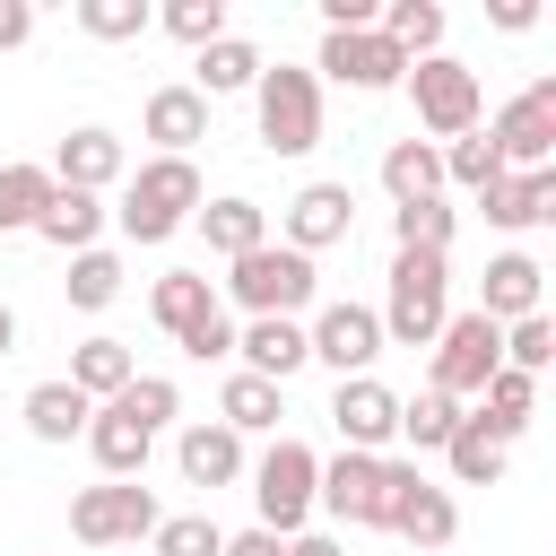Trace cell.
Listing matches in <instances>:
<instances>
[{
	"instance_id": "obj_1",
	"label": "cell",
	"mask_w": 556,
	"mask_h": 556,
	"mask_svg": "<svg viewBox=\"0 0 556 556\" xmlns=\"http://www.w3.org/2000/svg\"><path fill=\"white\" fill-rule=\"evenodd\" d=\"M113 191H122V200H113L104 217H113L130 243H174V235L200 217V200H208L191 156H148V165H130Z\"/></svg>"
},
{
	"instance_id": "obj_45",
	"label": "cell",
	"mask_w": 556,
	"mask_h": 556,
	"mask_svg": "<svg viewBox=\"0 0 556 556\" xmlns=\"http://www.w3.org/2000/svg\"><path fill=\"white\" fill-rule=\"evenodd\" d=\"M226 556H287V539L252 521V530H226Z\"/></svg>"
},
{
	"instance_id": "obj_6",
	"label": "cell",
	"mask_w": 556,
	"mask_h": 556,
	"mask_svg": "<svg viewBox=\"0 0 556 556\" xmlns=\"http://www.w3.org/2000/svg\"><path fill=\"white\" fill-rule=\"evenodd\" d=\"M408 104H417V130L443 148V139H460V130H478L486 122V87H478V70L469 61H452V52H434V61H408Z\"/></svg>"
},
{
	"instance_id": "obj_34",
	"label": "cell",
	"mask_w": 556,
	"mask_h": 556,
	"mask_svg": "<svg viewBox=\"0 0 556 556\" xmlns=\"http://www.w3.org/2000/svg\"><path fill=\"white\" fill-rule=\"evenodd\" d=\"M61 295H70L78 313H104V304L122 295V252H113V243H96V252H70V278H61Z\"/></svg>"
},
{
	"instance_id": "obj_27",
	"label": "cell",
	"mask_w": 556,
	"mask_h": 556,
	"mask_svg": "<svg viewBox=\"0 0 556 556\" xmlns=\"http://www.w3.org/2000/svg\"><path fill=\"white\" fill-rule=\"evenodd\" d=\"M382 191H391V208L443 200V148H434V139H391V148H382Z\"/></svg>"
},
{
	"instance_id": "obj_7",
	"label": "cell",
	"mask_w": 556,
	"mask_h": 556,
	"mask_svg": "<svg viewBox=\"0 0 556 556\" xmlns=\"http://www.w3.org/2000/svg\"><path fill=\"white\" fill-rule=\"evenodd\" d=\"M243 478H252L261 530L295 539V530L313 521V478H321V452H313V443H295V434H269V452H261V460H252Z\"/></svg>"
},
{
	"instance_id": "obj_16",
	"label": "cell",
	"mask_w": 556,
	"mask_h": 556,
	"mask_svg": "<svg viewBox=\"0 0 556 556\" xmlns=\"http://www.w3.org/2000/svg\"><path fill=\"white\" fill-rule=\"evenodd\" d=\"M313 513L374 530V513H382V460H374V452H339V460H321V478H313Z\"/></svg>"
},
{
	"instance_id": "obj_15",
	"label": "cell",
	"mask_w": 556,
	"mask_h": 556,
	"mask_svg": "<svg viewBox=\"0 0 556 556\" xmlns=\"http://www.w3.org/2000/svg\"><path fill=\"white\" fill-rule=\"evenodd\" d=\"M43 174H52L61 191H96V200H104V191L130 174V148H122L104 122H78V130L52 148V165H43Z\"/></svg>"
},
{
	"instance_id": "obj_5",
	"label": "cell",
	"mask_w": 556,
	"mask_h": 556,
	"mask_svg": "<svg viewBox=\"0 0 556 556\" xmlns=\"http://www.w3.org/2000/svg\"><path fill=\"white\" fill-rule=\"evenodd\" d=\"M226 295H235L252 321H295V313L321 295V269H313L304 252H287V243H261V252L226 261Z\"/></svg>"
},
{
	"instance_id": "obj_26",
	"label": "cell",
	"mask_w": 556,
	"mask_h": 556,
	"mask_svg": "<svg viewBox=\"0 0 556 556\" xmlns=\"http://www.w3.org/2000/svg\"><path fill=\"white\" fill-rule=\"evenodd\" d=\"M104 226H113V217H104V200H96V191H61V182H52L43 217H35V235H43L52 252H96V243H104Z\"/></svg>"
},
{
	"instance_id": "obj_46",
	"label": "cell",
	"mask_w": 556,
	"mask_h": 556,
	"mask_svg": "<svg viewBox=\"0 0 556 556\" xmlns=\"http://www.w3.org/2000/svg\"><path fill=\"white\" fill-rule=\"evenodd\" d=\"M486 17H495L504 35H521V26H539V0H486Z\"/></svg>"
},
{
	"instance_id": "obj_31",
	"label": "cell",
	"mask_w": 556,
	"mask_h": 556,
	"mask_svg": "<svg viewBox=\"0 0 556 556\" xmlns=\"http://www.w3.org/2000/svg\"><path fill=\"white\" fill-rule=\"evenodd\" d=\"M17 417H26V434H35V443H78V434H87V417H96V400H78V391L52 374V382H35V391H26V408H17Z\"/></svg>"
},
{
	"instance_id": "obj_44",
	"label": "cell",
	"mask_w": 556,
	"mask_h": 556,
	"mask_svg": "<svg viewBox=\"0 0 556 556\" xmlns=\"http://www.w3.org/2000/svg\"><path fill=\"white\" fill-rule=\"evenodd\" d=\"M35 43V0H0V52Z\"/></svg>"
},
{
	"instance_id": "obj_37",
	"label": "cell",
	"mask_w": 556,
	"mask_h": 556,
	"mask_svg": "<svg viewBox=\"0 0 556 556\" xmlns=\"http://www.w3.org/2000/svg\"><path fill=\"white\" fill-rule=\"evenodd\" d=\"M43 200H52V174L43 165H0V235H35Z\"/></svg>"
},
{
	"instance_id": "obj_48",
	"label": "cell",
	"mask_w": 556,
	"mask_h": 556,
	"mask_svg": "<svg viewBox=\"0 0 556 556\" xmlns=\"http://www.w3.org/2000/svg\"><path fill=\"white\" fill-rule=\"evenodd\" d=\"M0 356H17V304L0 295Z\"/></svg>"
},
{
	"instance_id": "obj_12",
	"label": "cell",
	"mask_w": 556,
	"mask_h": 556,
	"mask_svg": "<svg viewBox=\"0 0 556 556\" xmlns=\"http://www.w3.org/2000/svg\"><path fill=\"white\" fill-rule=\"evenodd\" d=\"M330 426H339V452H374L382 460L400 443V391L374 382V374H356V382L330 391Z\"/></svg>"
},
{
	"instance_id": "obj_17",
	"label": "cell",
	"mask_w": 556,
	"mask_h": 556,
	"mask_svg": "<svg viewBox=\"0 0 556 556\" xmlns=\"http://www.w3.org/2000/svg\"><path fill=\"white\" fill-rule=\"evenodd\" d=\"M174 469H182V486H235L252 460H243V434H226L217 417H200V426L174 434Z\"/></svg>"
},
{
	"instance_id": "obj_43",
	"label": "cell",
	"mask_w": 556,
	"mask_h": 556,
	"mask_svg": "<svg viewBox=\"0 0 556 556\" xmlns=\"http://www.w3.org/2000/svg\"><path fill=\"white\" fill-rule=\"evenodd\" d=\"M174 348H182L191 365H226V356H235V321H226V313H208V321H200V330H182Z\"/></svg>"
},
{
	"instance_id": "obj_32",
	"label": "cell",
	"mask_w": 556,
	"mask_h": 556,
	"mask_svg": "<svg viewBox=\"0 0 556 556\" xmlns=\"http://www.w3.org/2000/svg\"><path fill=\"white\" fill-rule=\"evenodd\" d=\"M504 460H513V452H504V443H495V434H486V426L460 408V426H452V443H443L452 486H495V478H504Z\"/></svg>"
},
{
	"instance_id": "obj_20",
	"label": "cell",
	"mask_w": 556,
	"mask_h": 556,
	"mask_svg": "<svg viewBox=\"0 0 556 556\" xmlns=\"http://www.w3.org/2000/svg\"><path fill=\"white\" fill-rule=\"evenodd\" d=\"M539 295H547V269H539L530 252H495V261H486V287H478V313L504 330V321H521V313H547Z\"/></svg>"
},
{
	"instance_id": "obj_36",
	"label": "cell",
	"mask_w": 556,
	"mask_h": 556,
	"mask_svg": "<svg viewBox=\"0 0 556 556\" xmlns=\"http://www.w3.org/2000/svg\"><path fill=\"white\" fill-rule=\"evenodd\" d=\"M113 408H122V417H139L148 434H165V426L182 417V382H174V374H130V382L113 391Z\"/></svg>"
},
{
	"instance_id": "obj_42",
	"label": "cell",
	"mask_w": 556,
	"mask_h": 556,
	"mask_svg": "<svg viewBox=\"0 0 556 556\" xmlns=\"http://www.w3.org/2000/svg\"><path fill=\"white\" fill-rule=\"evenodd\" d=\"M148 547H156V556H226V530H217L208 513H165V521L148 530Z\"/></svg>"
},
{
	"instance_id": "obj_8",
	"label": "cell",
	"mask_w": 556,
	"mask_h": 556,
	"mask_svg": "<svg viewBox=\"0 0 556 556\" xmlns=\"http://www.w3.org/2000/svg\"><path fill=\"white\" fill-rule=\"evenodd\" d=\"M156 521H165V513H156V495H148L139 478H96V486L70 495V539H78V547H139Z\"/></svg>"
},
{
	"instance_id": "obj_40",
	"label": "cell",
	"mask_w": 556,
	"mask_h": 556,
	"mask_svg": "<svg viewBox=\"0 0 556 556\" xmlns=\"http://www.w3.org/2000/svg\"><path fill=\"white\" fill-rule=\"evenodd\" d=\"M156 26H165L174 43H191V52H208L217 35H235V26H226V0H165Z\"/></svg>"
},
{
	"instance_id": "obj_19",
	"label": "cell",
	"mask_w": 556,
	"mask_h": 556,
	"mask_svg": "<svg viewBox=\"0 0 556 556\" xmlns=\"http://www.w3.org/2000/svg\"><path fill=\"white\" fill-rule=\"evenodd\" d=\"M478 208H486V226H504V235L547 226V217H556V165H547V174H495V182L478 191Z\"/></svg>"
},
{
	"instance_id": "obj_24",
	"label": "cell",
	"mask_w": 556,
	"mask_h": 556,
	"mask_svg": "<svg viewBox=\"0 0 556 556\" xmlns=\"http://www.w3.org/2000/svg\"><path fill=\"white\" fill-rule=\"evenodd\" d=\"M191 226L208 235V252H217V261H243V252H261V243H269V208H261V200H243V191L200 200V217H191Z\"/></svg>"
},
{
	"instance_id": "obj_2",
	"label": "cell",
	"mask_w": 556,
	"mask_h": 556,
	"mask_svg": "<svg viewBox=\"0 0 556 556\" xmlns=\"http://www.w3.org/2000/svg\"><path fill=\"white\" fill-rule=\"evenodd\" d=\"M382 348H434V330L452 321V261L434 252H391V295L374 304Z\"/></svg>"
},
{
	"instance_id": "obj_30",
	"label": "cell",
	"mask_w": 556,
	"mask_h": 556,
	"mask_svg": "<svg viewBox=\"0 0 556 556\" xmlns=\"http://www.w3.org/2000/svg\"><path fill=\"white\" fill-rule=\"evenodd\" d=\"M278 417H287V391L235 365L226 391H217V426H226V434H278Z\"/></svg>"
},
{
	"instance_id": "obj_14",
	"label": "cell",
	"mask_w": 556,
	"mask_h": 556,
	"mask_svg": "<svg viewBox=\"0 0 556 556\" xmlns=\"http://www.w3.org/2000/svg\"><path fill=\"white\" fill-rule=\"evenodd\" d=\"M313 78H339V87H356V96H382V87H400V78H408V61L365 26V35H321Z\"/></svg>"
},
{
	"instance_id": "obj_25",
	"label": "cell",
	"mask_w": 556,
	"mask_h": 556,
	"mask_svg": "<svg viewBox=\"0 0 556 556\" xmlns=\"http://www.w3.org/2000/svg\"><path fill=\"white\" fill-rule=\"evenodd\" d=\"M469 417H478V426H486V434H495V443L513 452V443L530 434V417H539V382H530V374H513V365H495Z\"/></svg>"
},
{
	"instance_id": "obj_22",
	"label": "cell",
	"mask_w": 556,
	"mask_h": 556,
	"mask_svg": "<svg viewBox=\"0 0 556 556\" xmlns=\"http://www.w3.org/2000/svg\"><path fill=\"white\" fill-rule=\"evenodd\" d=\"M261 70H269V61H261V43H252V35H217L208 52H191V78H182V87L217 104V96H252V78H261Z\"/></svg>"
},
{
	"instance_id": "obj_29",
	"label": "cell",
	"mask_w": 556,
	"mask_h": 556,
	"mask_svg": "<svg viewBox=\"0 0 556 556\" xmlns=\"http://www.w3.org/2000/svg\"><path fill=\"white\" fill-rule=\"evenodd\" d=\"M130 374H139V356H130L113 330H96V339H78V348H70V374H61V382H70L78 400H113Z\"/></svg>"
},
{
	"instance_id": "obj_18",
	"label": "cell",
	"mask_w": 556,
	"mask_h": 556,
	"mask_svg": "<svg viewBox=\"0 0 556 556\" xmlns=\"http://www.w3.org/2000/svg\"><path fill=\"white\" fill-rule=\"evenodd\" d=\"M139 130L156 139V156H191V148L208 139V96H191V87L174 78V87H156V96L139 104Z\"/></svg>"
},
{
	"instance_id": "obj_21",
	"label": "cell",
	"mask_w": 556,
	"mask_h": 556,
	"mask_svg": "<svg viewBox=\"0 0 556 556\" xmlns=\"http://www.w3.org/2000/svg\"><path fill=\"white\" fill-rule=\"evenodd\" d=\"M87 452H96V469L104 478H148V452H156V434L139 426V417H122L113 400H96V417H87V434H78Z\"/></svg>"
},
{
	"instance_id": "obj_33",
	"label": "cell",
	"mask_w": 556,
	"mask_h": 556,
	"mask_svg": "<svg viewBox=\"0 0 556 556\" xmlns=\"http://www.w3.org/2000/svg\"><path fill=\"white\" fill-rule=\"evenodd\" d=\"M452 200H408V208H391V243L400 252H434V261H452Z\"/></svg>"
},
{
	"instance_id": "obj_47",
	"label": "cell",
	"mask_w": 556,
	"mask_h": 556,
	"mask_svg": "<svg viewBox=\"0 0 556 556\" xmlns=\"http://www.w3.org/2000/svg\"><path fill=\"white\" fill-rule=\"evenodd\" d=\"M287 556H348V547H339L330 530H295V539H287Z\"/></svg>"
},
{
	"instance_id": "obj_38",
	"label": "cell",
	"mask_w": 556,
	"mask_h": 556,
	"mask_svg": "<svg viewBox=\"0 0 556 556\" xmlns=\"http://www.w3.org/2000/svg\"><path fill=\"white\" fill-rule=\"evenodd\" d=\"M495 174H504V156H495V139H486V122H478V130H460V139H443V182H460V191L478 200Z\"/></svg>"
},
{
	"instance_id": "obj_10",
	"label": "cell",
	"mask_w": 556,
	"mask_h": 556,
	"mask_svg": "<svg viewBox=\"0 0 556 556\" xmlns=\"http://www.w3.org/2000/svg\"><path fill=\"white\" fill-rule=\"evenodd\" d=\"M495 365H504V330H495L478 304H469V313H452V321L434 330V391H443V400H460V408H469V400L486 391V374H495Z\"/></svg>"
},
{
	"instance_id": "obj_35",
	"label": "cell",
	"mask_w": 556,
	"mask_h": 556,
	"mask_svg": "<svg viewBox=\"0 0 556 556\" xmlns=\"http://www.w3.org/2000/svg\"><path fill=\"white\" fill-rule=\"evenodd\" d=\"M452 426H460V400H443L434 382L400 400V443H408V452H443V443H452Z\"/></svg>"
},
{
	"instance_id": "obj_41",
	"label": "cell",
	"mask_w": 556,
	"mask_h": 556,
	"mask_svg": "<svg viewBox=\"0 0 556 556\" xmlns=\"http://www.w3.org/2000/svg\"><path fill=\"white\" fill-rule=\"evenodd\" d=\"M504 365L539 382V374L556 365V321H547V313H521V321H504Z\"/></svg>"
},
{
	"instance_id": "obj_23",
	"label": "cell",
	"mask_w": 556,
	"mask_h": 556,
	"mask_svg": "<svg viewBox=\"0 0 556 556\" xmlns=\"http://www.w3.org/2000/svg\"><path fill=\"white\" fill-rule=\"evenodd\" d=\"M235 356H243V374H261V382H278V391H287V374L313 365L304 321H243V330H235Z\"/></svg>"
},
{
	"instance_id": "obj_39",
	"label": "cell",
	"mask_w": 556,
	"mask_h": 556,
	"mask_svg": "<svg viewBox=\"0 0 556 556\" xmlns=\"http://www.w3.org/2000/svg\"><path fill=\"white\" fill-rule=\"evenodd\" d=\"M78 26H87L96 43H139V35L156 26V9H148V0H78Z\"/></svg>"
},
{
	"instance_id": "obj_13",
	"label": "cell",
	"mask_w": 556,
	"mask_h": 556,
	"mask_svg": "<svg viewBox=\"0 0 556 556\" xmlns=\"http://www.w3.org/2000/svg\"><path fill=\"white\" fill-rule=\"evenodd\" d=\"M356 235V191L348 182H304L295 200H287V217H278V243L287 252H330V243H348Z\"/></svg>"
},
{
	"instance_id": "obj_4",
	"label": "cell",
	"mask_w": 556,
	"mask_h": 556,
	"mask_svg": "<svg viewBox=\"0 0 556 556\" xmlns=\"http://www.w3.org/2000/svg\"><path fill=\"white\" fill-rule=\"evenodd\" d=\"M252 113H261V148L269 156H313L321 148V78L304 61H278L252 78Z\"/></svg>"
},
{
	"instance_id": "obj_28",
	"label": "cell",
	"mask_w": 556,
	"mask_h": 556,
	"mask_svg": "<svg viewBox=\"0 0 556 556\" xmlns=\"http://www.w3.org/2000/svg\"><path fill=\"white\" fill-rule=\"evenodd\" d=\"M148 313H156V330H165V339H182V330H200V321H208V313H226V304H217V287H208L200 269H165V278L148 287Z\"/></svg>"
},
{
	"instance_id": "obj_11",
	"label": "cell",
	"mask_w": 556,
	"mask_h": 556,
	"mask_svg": "<svg viewBox=\"0 0 556 556\" xmlns=\"http://www.w3.org/2000/svg\"><path fill=\"white\" fill-rule=\"evenodd\" d=\"M304 348H313V365H330L339 382H356V374H374V356H382V321H374V304L339 295V304H321V313L304 321Z\"/></svg>"
},
{
	"instance_id": "obj_9",
	"label": "cell",
	"mask_w": 556,
	"mask_h": 556,
	"mask_svg": "<svg viewBox=\"0 0 556 556\" xmlns=\"http://www.w3.org/2000/svg\"><path fill=\"white\" fill-rule=\"evenodd\" d=\"M486 139H495L504 174H547L556 165V78H530L513 104H495Z\"/></svg>"
},
{
	"instance_id": "obj_3",
	"label": "cell",
	"mask_w": 556,
	"mask_h": 556,
	"mask_svg": "<svg viewBox=\"0 0 556 556\" xmlns=\"http://www.w3.org/2000/svg\"><path fill=\"white\" fill-rule=\"evenodd\" d=\"M374 530H391V539H408L417 556H434V547L460 539V504H452V486H434L417 460H391V452H382V513H374Z\"/></svg>"
}]
</instances>
